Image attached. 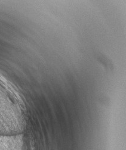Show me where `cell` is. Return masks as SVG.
<instances>
[{
  "instance_id": "cell-1",
  "label": "cell",
  "mask_w": 126,
  "mask_h": 150,
  "mask_svg": "<svg viewBox=\"0 0 126 150\" xmlns=\"http://www.w3.org/2000/svg\"><path fill=\"white\" fill-rule=\"evenodd\" d=\"M24 108L13 91L0 79V136L22 134L25 127Z\"/></svg>"
}]
</instances>
